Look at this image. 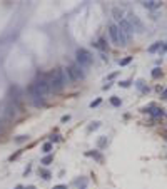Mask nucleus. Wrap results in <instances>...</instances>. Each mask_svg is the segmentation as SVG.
Returning <instances> with one entry per match:
<instances>
[{"label":"nucleus","instance_id":"obj_6","mask_svg":"<svg viewBox=\"0 0 167 189\" xmlns=\"http://www.w3.org/2000/svg\"><path fill=\"white\" fill-rule=\"evenodd\" d=\"M109 35H110V40H112L114 45H120V40H119V25L110 24V25H109Z\"/></svg>","mask_w":167,"mask_h":189},{"label":"nucleus","instance_id":"obj_36","mask_svg":"<svg viewBox=\"0 0 167 189\" xmlns=\"http://www.w3.org/2000/svg\"><path fill=\"white\" fill-rule=\"evenodd\" d=\"M14 189H24V186H20V184H18V186H15Z\"/></svg>","mask_w":167,"mask_h":189},{"label":"nucleus","instance_id":"obj_22","mask_svg":"<svg viewBox=\"0 0 167 189\" xmlns=\"http://www.w3.org/2000/svg\"><path fill=\"white\" fill-rule=\"evenodd\" d=\"M27 139H29V136H17V137H15V142H18V144H20V142H25Z\"/></svg>","mask_w":167,"mask_h":189},{"label":"nucleus","instance_id":"obj_23","mask_svg":"<svg viewBox=\"0 0 167 189\" xmlns=\"http://www.w3.org/2000/svg\"><path fill=\"white\" fill-rule=\"evenodd\" d=\"M131 80H120V82H119V85H120V87H124V89H127V87H131Z\"/></svg>","mask_w":167,"mask_h":189},{"label":"nucleus","instance_id":"obj_26","mask_svg":"<svg viewBox=\"0 0 167 189\" xmlns=\"http://www.w3.org/2000/svg\"><path fill=\"white\" fill-rule=\"evenodd\" d=\"M20 154H22V151H18V152L12 154V156H10V157H8V159H10V161H14V159H17V157H18V156H20Z\"/></svg>","mask_w":167,"mask_h":189},{"label":"nucleus","instance_id":"obj_10","mask_svg":"<svg viewBox=\"0 0 167 189\" xmlns=\"http://www.w3.org/2000/svg\"><path fill=\"white\" fill-rule=\"evenodd\" d=\"M85 156L94 157V159H95V161H99V162H102V161H104V157H102V154L99 152V151H87V152H85Z\"/></svg>","mask_w":167,"mask_h":189},{"label":"nucleus","instance_id":"obj_32","mask_svg":"<svg viewBox=\"0 0 167 189\" xmlns=\"http://www.w3.org/2000/svg\"><path fill=\"white\" fill-rule=\"evenodd\" d=\"M114 77H117V72H112V74H110V75H109V77H107V79H109V80H110V79H114Z\"/></svg>","mask_w":167,"mask_h":189},{"label":"nucleus","instance_id":"obj_19","mask_svg":"<svg viewBox=\"0 0 167 189\" xmlns=\"http://www.w3.org/2000/svg\"><path fill=\"white\" fill-rule=\"evenodd\" d=\"M99 127H100V122H99V120H95V122H92L90 126H89V132H92V131H97Z\"/></svg>","mask_w":167,"mask_h":189},{"label":"nucleus","instance_id":"obj_17","mask_svg":"<svg viewBox=\"0 0 167 189\" xmlns=\"http://www.w3.org/2000/svg\"><path fill=\"white\" fill-rule=\"evenodd\" d=\"M110 104H112L114 107H120V104H122V101H120L119 97H115V95H114V97H110Z\"/></svg>","mask_w":167,"mask_h":189},{"label":"nucleus","instance_id":"obj_18","mask_svg":"<svg viewBox=\"0 0 167 189\" xmlns=\"http://www.w3.org/2000/svg\"><path fill=\"white\" fill-rule=\"evenodd\" d=\"M52 151V142H45L44 146H42V152H45V154H49Z\"/></svg>","mask_w":167,"mask_h":189},{"label":"nucleus","instance_id":"obj_28","mask_svg":"<svg viewBox=\"0 0 167 189\" xmlns=\"http://www.w3.org/2000/svg\"><path fill=\"white\" fill-rule=\"evenodd\" d=\"M54 189H67V186L65 184H57V186H54Z\"/></svg>","mask_w":167,"mask_h":189},{"label":"nucleus","instance_id":"obj_2","mask_svg":"<svg viewBox=\"0 0 167 189\" xmlns=\"http://www.w3.org/2000/svg\"><path fill=\"white\" fill-rule=\"evenodd\" d=\"M49 85H50V91L52 92H60L65 85L64 82V77H62V69H55L49 74Z\"/></svg>","mask_w":167,"mask_h":189},{"label":"nucleus","instance_id":"obj_34","mask_svg":"<svg viewBox=\"0 0 167 189\" xmlns=\"http://www.w3.org/2000/svg\"><path fill=\"white\" fill-rule=\"evenodd\" d=\"M165 50H167V42L162 45V49H160V52H165Z\"/></svg>","mask_w":167,"mask_h":189},{"label":"nucleus","instance_id":"obj_21","mask_svg":"<svg viewBox=\"0 0 167 189\" xmlns=\"http://www.w3.org/2000/svg\"><path fill=\"white\" fill-rule=\"evenodd\" d=\"M160 75H162V70H160L159 67H156V69H152V77H154V79H159Z\"/></svg>","mask_w":167,"mask_h":189},{"label":"nucleus","instance_id":"obj_14","mask_svg":"<svg viewBox=\"0 0 167 189\" xmlns=\"http://www.w3.org/2000/svg\"><path fill=\"white\" fill-rule=\"evenodd\" d=\"M112 15H114V18H117V20H119V22L124 18V17H122V10H120L119 7H114V8H112Z\"/></svg>","mask_w":167,"mask_h":189},{"label":"nucleus","instance_id":"obj_4","mask_svg":"<svg viewBox=\"0 0 167 189\" xmlns=\"http://www.w3.org/2000/svg\"><path fill=\"white\" fill-rule=\"evenodd\" d=\"M69 69V74L70 77H72V80H82L84 77H85V70H84V67L80 66V64H72V66L67 67Z\"/></svg>","mask_w":167,"mask_h":189},{"label":"nucleus","instance_id":"obj_35","mask_svg":"<svg viewBox=\"0 0 167 189\" xmlns=\"http://www.w3.org/2000/svg\"><path fill=\"white\" fill-rule=\"evenodd\" d=\"M24 189H35V186H27V187H24Z\"/></svg>","mask_w":167,"mask_h":189},{"label":"nucleus","instance_id":"obj_20","mask_svg":"<svg viewBox=\"0 0 167 189\" xmlns=\"http://www.w3.org/2000/svg\"><path fill=\"white\" fill-rule=\"evenodd\" d=\"M132 62V57H125V59H122V60H119V66L120 67H124V66H129Z\"/></svg>","mask_w":167,"mask_h":189},{"label":"nucleus","instance_id":"obj_16","mask_svg":"<svg viewBox=\"0 0 167 189\" xmlns=\"http://www.w3.org/2000/svg\"><path fill=\"white\" fill-rule=\"evenodd\" d=\"M54 161V156L52 154H47L45 157H42V161H40V164H44V166H49V164Z\"/></svg>","mask_w":167,"mask_h":189},{"label":"nucleus","instance_id":"obj_24","mask_svg":"<svg viewBox=\"0 0 167 189\" xmlns=\"http://www.w3.org/2000/svg\"><path fill=\"white\" fill-rule=\"evenodd\" d=\"M100 102H102V99H95V101H92V102H90V107L94 109V107H97L99 104H100Z\"/></svg>","mask_w":167,"mask_h":189},{"label":"nucleus","instance_id":"obj_7","mask_svg":"<svg viewBox=\"0 0 167 189\" xmlns=\"http://www.w3.org/2000/svg\"><path fill=\"white\" fill-rule=\"evenodd\" d=\"M129 24L132 25V29L135 30V32H142V29H144V25H142V22L139 20V17L137 15H134V14H129Z\"/></svg>","mask_w":167,"mask_h":189},{"label":"nucleus","instance_id":"obj_29","mask_svg":"<svg viewBox=\"0 0 167 189\" xmlns=\"http://www.w3.org/2000/svg\"><path fill=\"white\" fill-rule=\"evenodd\" d=\"M50 141H52V142H57V141H60V136H52V137H50Z\"/></svg>","mask_w":167,"mask_h":189},{"label":"nucleus","instance_id":"obj_31","mask_svg":"<svg viewBox=\"0 0 167 189\" xmlns=\"http://www.w3.org/2000/svg\"><path fill=\"white\" fill-rule=\"evenodd\" d=\"M69 119H70V116L67 114V116H62V119H60V120H62V122H67Z\"/></svg>","mask_w":167,"mask_h":189},{"label":"nucleus","instance_id":"obj_37","mask_svg":"<svg viewBox=\"0 0 167 189\" xmlns=\"http://www.w3.org/2000/svg\"><path fill=\"white\" fill-rule=\"evenodd\" d=\"M80 189H85V187H80Z\"/></svg>","mask_w":167,"mask_h":189},{"label":"nucleus","instance_id":"obj_5","mask_svg":"<svg viewBox=\"0 0 167 189\" xmlns=\"http://www.w3.org/2000/svg\"><path fill=\"white\" fill-rule=\"evenodd\" d=\"M142 112L150 114V116H152V117H156V119H159V117H162V116H164V111L160 109V107L154 106V104H150V106L144 107V109H142Z\"/></svg>","mask_w":167,"mask_h":189},{"label":"nucleus","instance_id":"obj_1","mask_svg":"<svg viewBox=\"0 0 167 189\" xmlns=\"http://www.w3.org/2000/svg\"><path fill=\"white\" fill-rule=\"evenodd\" d=\"M49 92H52V91H50V85H49V80L45 79V77H39V79H35L29 85V94H30V97L33 99L35 106H42V104H44L42 99L47 97Z\"/></svg>","mask_w":167,"mask_h":189},{"label":"nucleus","instance_id":"obj_12","mask_svg":"<svg viewBox=\"0 0 167 189\" xmlns=\"http://www.w3.org/2000/svg\"><path fill=\"white\" fill-rule=\"evenodd\" d=\"M135 87H137V89H140V91L144 92V94H145V92H149V87L145 85V82H144V80H142V79L135 80Z\"/></svg>","mask_w":167,"mask_h":189},{"label":"nucleus","instance_id":"obj_8","mask_svg":"<svg viewBox=\"0 0 167 189\" xmlns=\"http://www.w3.org/2000/svg\"><path fill=\"white\" fill-rule=\"evenodd\" d=\"M119 29L122 30V32L125 34L127 37H131L132 34H134V29H132V25L129 24V20H127V18H122V20L119 22Z\"/></svg>","mask_w":167,"mask_h":189},{"label":"nucleus","instance_id":"obj_11","mask_svg":"<svg viewBox=\"0 0 167 189\" xmlns=\"http://www.w3.org/2000/svg\"><path fill=\"white\" fill-rule=\"evenodd\" d=\"M39 176L42 179H45V181H49V179L52 178V172L49 171V169H45V167H42V169H39Z\"/></svg>","mask_w":167,"mask_h":189},{"label":"nucleus","instance_id":"obj_33","mask_svg":"<svg viewBox=\"0 0 167 189\" xmlns=\"http://www.w3.org/2000/svg\"><path fill=\"white\" fill-rule=\"evenodd\" d=\"M162 99H167V89H164V91H162Z\"/></svg>","mask_w":167,"mask_h":189},{"label":"nucleus","instance_id":"obj_25","mask_svg":"<svg viewBox=\"0 0 167 189\" xmlns=\"http://www.w3.org/2000/svg\"><path fill=\"white\" fill-rule=\"evenodd\" d=\"M85 182H87V179H85V178H82V179H77V181H75V184H77V186H80V184H82L84 187H85Z\"/></svg>","mask_w":167,"mask_h":189},{"label":"nucleus","instance_id":"obj_27","mask_svg":"<svg viewBox=\"0 0 167 189\" xmlns=\"http://www.w3.org/2000/svg\"><path fill=\"white\" fill-rule=\"evenodd\" d=\"M106 144H107V137H102L99 141V147H102V146H106Z\"/></svg>","mask_w":167,"mask_h":189},{"label":"nucleus","instance_id":"obj_9","mask_svg":"<svg viewBox=\"0 0 167 189\" xmlns=\"http://www.w3.org/2000/svg\"><path fill=\"white\" fill-rule=\"evenodd\" d=\"M142 5L145 8H149V10H154V8H159L162 4H160L159 0H147V2H142Z\"/></svg>","mask_w":167,"mask_h":189},{"label":"nucleus","instance_id":"obj_15","mask_svg":"<svg viewBox=\"0 0 167 189\" xmlns=\"http://www.w3.org/2000/svg\"><path fill=\"white\" fill-rule=\"evenodd\" d=\"M94 45H95V47H97V49H100L102 52H104V50H107V44H106V39H99V42H97V44H94Z\"/></svg>","mask_w":167,"mask_h":189},{"label":"nucleus","instance_id":"obj_3","mask_svg":"<svg viewBox=\"0 0 167 189\" xmlns=\"http://www.w3.org/2000/svg\"><path fill=\"white\" fill-rule=\"evenodd\" d=\"M75 59H77V64H80V66L85 69V67H90L92 62H94V55L90 54V52L87 50V49H77L75 52Z\"/></svg>","mask_w":167,"mask_h":189},{"label":"nucleus","instance_id":"obj_13","mask_svg":"<svg viewBox=\"0 0 167 189\" xmlns=\"http://www.w3.org/2000/svg\"><path fill=\"white\" fill-rule=\"evenodd\" d=\"M160 49H162V42H154L152 45H150L149 49H147V50L150 52V54H154V52H157V50H160Z\"/></svg>","mask_w":167,"mask_h":189},{"label":"nucleus","instance_id":"obj_30","mask_svg":"<svg viewBox=\"0 0 167 189\" xmlns=\"http://www.w3.org/2000/svg\"><path fill=\"white\" fill-rule=\"evenodd\" d=\"M110 87H112V82H107V84H106V85H104L102 89H104V91H107V89H110Z\"/></svg>","mask_w":167,"mask_h":189}]
</instances>
